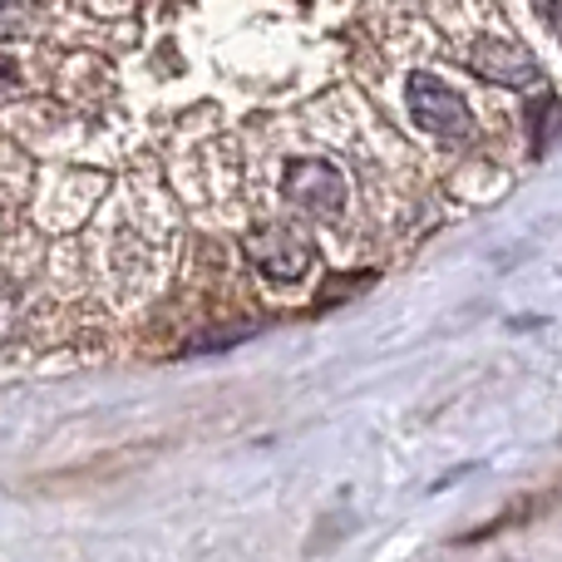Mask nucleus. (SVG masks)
I'll return each instance as SVG.
<instances>
[{
    "label": "nucleus",
    "mask_w": 562,
    "mask_h": 562,
    "mask_svg": "<svg viewBox=\"0 0 562 562\" xmlns=\"http://www.w3.org/2000/svg\"><path fill=\"white\" fill-rule=\"evenodd\" d=\"M405 104H409V119L429 138H439V144H469L474 138V114L459 99V89H449L445 79L425 75V69H415L405 79Z\"/></svg>",
    "instance_id": "f257e3e1"
},
{
    "label": "nucleus",
    "mask_w": 562,
    "mask_h": 562,
    "mask_svg": "<svg viewBox=\"0 0 562 562\" xmlns=\"http://www.w3.org/2000/svg\"><path fill=\"white\" fill-rule=\"evenodd\" d=\"M558 119H562V109H553V99H543V104H538L533 109V128H538V148H543L548 144V124H558Z\"/></svg>",
    "instance_id": "423d86ee"
},
{
    "label": "nucleus",
    "mask_w": 562,
    "mask_h": 562,
    "mask_svg": "<svg viewBox=\"0 0 562 562\" xmlns=\"http://www.w3.org/2000/svg\"><path fill=\"white\" fill-rule=\"evenodd\" d=\"M538 5V15H543V25L558 35V45H562V0H533Z\"/></svg>",
    "instance_id": "0eeeda50"
},
{
    "label": "nucleus",
    "mask_w": 562,
    "mask_h": 562,
    "mask_svg": "<svg viewBox=\"0 0 562 562\" xmlns=\"http://www.w3.org/2000/svg\"><path fill=\"white\" fill-rule=\"evenodd\" d=\"M247 262L267 281H277V286H291V281H301L311 272L316 252H311L306 233H296V227H286V223H267V227H257V233H247Z\"/></svg>",
    "instance_id": "f03ea898"
},
{
    "label": "nucleus",
    "mask_w": 562,
    "mask_h": 562,
    "mask_svg": "<svg viewBox=\"0 0 562 562\" xmlns=\"http://www.w3.org/2000/svg\"><path fill=\"white\" fill-rule=\"evenodd\" d=\"M247 336H257V326H243V330H223V336L193 340V346H188V356H207V350H227V346H243Z\"/></svg>",
    "instance_id": "39448f33"
},
{
    "label": "nucleus",
    "mask_w": 562,
    "mask_h": 562,
    "mask_svg": "<svg viewBox=\"0 0 562 562\" xmlns=\"http://www.w3.org/2000/svg\"><path fill=\"white\" fill-rule=\"evenodd\" d=\"M281 193L311 217H336L346 207V178L326 158H291L281 173Z\"/></svg>",
    "instance_id": "7ed1b4c3"
},
{
    "label": "nucleus",
    "mask_w": 562,
    "mask_h": 562,
    "mask_svg": "<svg viewBox=\"0 0 562 562\" xmlns=\"http://www.w3.org/2000/svg\"><path fill=\"white\" fill-rule=\"evenodd\" d=\"M464 69L479 79H488V85H504V89H524L533 85L543 69H538V59L528 55L518 40H498V35H479L469 40L464 49Z\"/></svg>",
    "instance_id": "20e7f679"
}]
</instances>
